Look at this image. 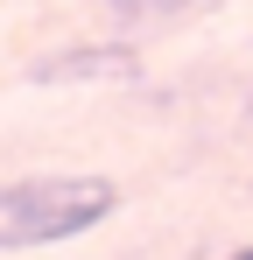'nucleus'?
<instances>
[{
  "instance_id": "nucleus-2",
  "label": "nucleus",
  "mask_w": 253,
  "mask_h": 260,
  "mask_svg": "<svg viewBox=\"0 0 253 260\" xmlns=\"http://www.w3.org/2000/svg\"><path fill=\"white\" fill-rule=\"evenodd\" d=\"M36 85H78V78H134V49L106 43V49H64V56H42L36 71H28Z\"/></svg>"
},
{
  "instance_id": "nucleus-3",
  "label": "nucleus",
  "mask_w": 253,
  "mask_h": 260,
  "mask_svg": "<svg viewBox=\"0 0 253 260\" xmlns=\"http://www.w3.org/2000/svg\"><path fill=\"white\" fill-rule=\"evenodd\" d=\"M183 7H204V0H113L120 21H169V14H183Z\"/></svg>"
},
{
  "instance_id": "nucleus-1",
  "label": "nucleus",
  "mask_w": 253,
  "mask_h": 260,
  "mask_svg": "<svg viewBox=\"0 0 253 260\" xmlns=\"http://www.w3.org/2000/svg\"><path fill=\"white\" fill-rule=\"evenodd\" d=\"M113 211H120L113 176H21V183H0V253L64 246L91 225H106Z\"/></svg>"
},
{
  "instance_id": "nucleus-4",
  "label": "nucleus",
  "mask_w": 253,
  "mask_h": 260,
  "mask_svg": "<svg viewBox=\"0 0 253 260\" xmlns=\"http://www.w3.org/2000/svg\"><path fill=\"white\" fill-rule=\"evenodd\" d=\"M225 260H253V246H239V253H225Z\"/></svg>"
}]
</instances>
